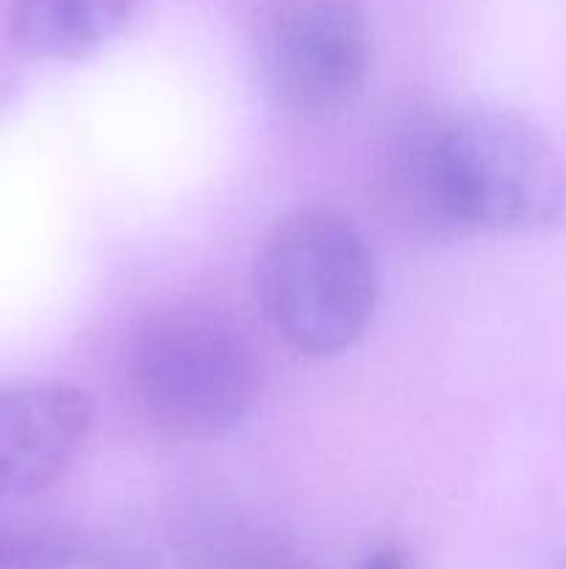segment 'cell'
<instances>
[{
	"instance_id": "obj_4",
	"label": "cell",
	"mask_w": 566,
	"mask_h": 569,
	"mask_svg": "<svg viewBox=\"0 0 566 569\" xmlns=\"http://www.w3.org/2000/svg\"><path fill=\"white\" fill-rule=\"evenodd\" d=\"M272 89L300 114L353 103L372 67V33L358 0H281L264 28Z\"/></svg>"
},
{
	"instance_id": "obj_9",
	"label": "cell",
	"mask_w": 566,
	"mask_h": 569,
	"mask_svg": "<svg viewBox=\"0 0 566 569\" xmlns=\"http://www.w3.org/2000/svg\"><path fill=\"white\" fill-rule=\"evenodd\" d=\"M75 550L53 533L0 526V569H70Z\"/></svg>"
},
{
	"instance_id": "obj_5",
	"label": "cell",
	"mask_w": 566,
	"mask_h": 569,
	"mask_svg": "<svg viewBox=\"0 0 566 569\" xmlns=\"http://www.w3.org/2000/svg\"><path fill=\"white\" fill-rule=\"evenodd\" d=\"M92 400L67 383L0 392V503H20L53 487L87 445Z\"/></svg>"
},
{
	"instance_id": "obj_3",
	"label": "cell",
	"mask_w": 566,
	"mask_h": 569,
	"mask_svg": "<svg viewBox=\"0 0 566 569\" xmlns=\"http://www.w3.org/2000/svg\"><path fill=\"white\" fill-rule=\"evenodd\" d=\"M444 167L464 237L533 231L564 211L558 150L514 111L481 106L444 117Z\"/></svg>"
},
{
	"instance_id": "obj_6",
	"label": "cell",
	"mask_w": 566,
	"mask_h": 569,
	"mask_svg": "<svg viewBox=\"0 0 566 569\" xmlns=\"http://www.w3.org/2000/svg\"><path fill=\"white\" fill-rule=\"evenodd\" d=\"M377 153V194L400 226L427 239L464 237L449 200L444 117H400Z\"/></svg>"
},
{
	"instance_id": "obj_8",
	"label": "cell",
	"mask_w": 566,
	"mask_h": 569,
	"mask_svg": "<svg viewBox=\"0 0 566 569\" xmlns=\"http://www.w3.org/2000/svg\"><path fill=\"white\" fill-rule=\"evenodd\" d=\"M181 548L192 569H314L294 545L242 517H198Z\"/></svg>"
},
{
	"instance_id": "obj_2",
	"label": "cell",
	"mask_w": 566,
	"mask_h": 569,
	"mask_svg": "<svg viewBox=\"0 0 566 569\" xmlns=\"http://www.w3.org/2000/svg\"><path fill=\"white\" fill-rule=\"evenodd\" d=\"M131 372L144 411L183 439L233 431L253 411L264 376L247 337L205 309L150 317L133 345Z\"/></svg>"
},
{
	"instance_id": "obj_1",
	"label": "cell",
	"mask_w": 566,
	"mask_h": 569,
	"mask_svg": "<svg viewBox=\"0 0 566 569\" xmlns=\"http://www.w3.org/2000/svg\"><path fill=\"white\" fill-rule=\"evenodd\" d=\"M255 292L281 339L297 353L327 359L353 348L375 315V259L342 214L297 211L266 239Z\"/></svg>"
},
{
	"instance_id": "obj_7",
	"label": "cell",
	"mask_w": 566,
	"mask_h": 569,
	"mask_svg": "<svg viewBox=\"0 0 566 569\" xmlns=\"http://www.w3.org/2000/svg\"><path fill=\"white\" fill-rule=\"evenodd\" d=\"M131 6L133 0H14L11 37L37 59H83L125 26Z\"/></svg>"
},
{
	"instance_id": "obj_10",
	"label": "cell",
	"mask_w": 566,
	"mask_h": 569,
	"mask_svg": "<svg viewBox=\"0 0 566 569\" xmlns=\"http://www.w3.org/2000/svg\"><path fill=\"white\" fill-rule=\"evenodd\" d=\"M361 569H405L403 556L392 548L375 550V553L366 556V561L361 565Z\"/></svg>"
}]
</instances>
